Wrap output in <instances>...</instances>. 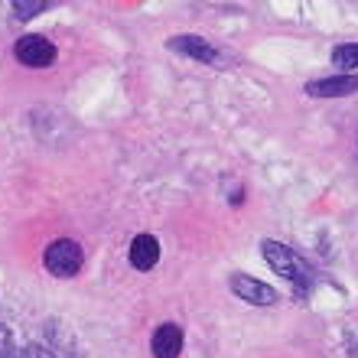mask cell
I'll list each match as a JSON object with an SVG mask.
<instances>
[{
    "mask_svg": "<svg viewBox=\"0 0 358 358\" xmlns=\"http://www.w3.org/2000/svg\"><path fill=\"white\" fill-rule=\"evenodd\" d=\"M261 248H264L267 264L280 273V277H287L300 293H306L313 283H316V271H313V267L306 264V257H300L293 248L280 245V241H264Z\"/></svg>",
    "mask_w": 358,
    "mask_h": 358,
    "instance_id": "cell-1",
    "label": "cell"
},
{
    "mask_svg": "<svg viewBox=\"0 0 358 358\" xmlns=\"http://www.w3.org/2000/svg\"><path fill=\"white\" fill-rule=\"evenodd\" d=\"M43 261H46V271L52 273V277H62V280H69V277H76V273L82 271V264H85V255H82L78 241H72V238H56V241L46 248Z\"/></svg>",
    "mask_w": 358,
    "mask_h": 358,
    "instance_id": "cell-2",
    "label": "cell"
},
{
    "mask_svg": "<svg viewBox=\"0 0 358 358\" xmlns=\"http://www.w3.org/2000/svg\"><path fill=\"white\" fill-rule=\"evenodd\" d=\"M231 293H235L238 300L255 303V306H271V303H277V290H273L271 283H261V280H255V277H248V273H235V277H231Z\"/></svg>",
    "mask_w": 358,
    "mask_h": 358,
    "instance_id": "cell-3",
    "label": "cell"
},
{
    "mask_svg": "<svg viewBox=\"0 0 358 358\" xmlns=\"http://www.w3.org/2000/svg\"><path fill=\"white\" fill-rule=\"evenodd\" d=\"M13 52H17V59L29 69H43L56 59V46H52L46 36H23Z\"/></svg>",
    "mask_w": 358,
    "mask_h": 358,
    "instance_id": "cell-4",
    "label": "cell"
},
{
    "mask_svg": "<svg viewBox=\"0 0 358 358\" xmlns=\"http://www.w3.org/2000/svg\"><path fill=\"white\" fill-rule=\"evenodd\" d=\"M358 92V78L355 76H332V78H316L306 85V94L313 98H342V94Z\"/></svg>",
    "mask_w": 358,
    "mask_h": 358,
    "instance_id": "cell-5",
    "label": "cell"
},
{
    "mask_svg": "<svg viewBox=\"0 0 358 358\" xmlns=\"http://www.w3.org/2000/svg\"><path fill=\"white\" fill-rule=\"evenodd\" d=\"M166 46H170L173 52H182V56H189V59H199V62H218L215 46L206 43L202 36H173Z\"/></svg>",
    "mask_w": 358,
    "mask_h": 358,
    "instance_id": "cell-6",
    "label": "cell"
},
{
    "mask_svg": "<svg viewBox=\"0 0 358 358\" xmlns=\"http://www.w3.org/2000/svg\"><path fill=\"white\" fill-rule=\"evenodd\" d=\"M182 352V326L176 322H163L153 332V355L157 358H176Z\"/></svg>",
    "mask_w": 358,
    "mask_h": 358,
    "instance_id": "cell-7",
    "label": "cell"
},
{
    "mask_svg": "<svg viewBox=\"0 0 358 358\" xmlns=\"http://www.w3.org/2000/svg\"><path fill=\"white\" fill-rule=\"evenodd\" d=\"M160 261V241L153 235H137L131 241V264L137 271H150Z\"/></svg>",
    "mask_w": 358,
    "mask_h": 358,
    "instance_id": "cell-8",
    "label": "cell"
},
{
    "mask_svg": "<svg viewBox=\"0 0 358 358\" xmlns=\"http://www.w3.org/2000/svg\"><path fill=\"white\" fill-rule=\"evenodd\" d=\"M332 62L339 69H358V43H345L332 52Z\"/></svg>",
    "mask_w": 358,
    "mask_h": 358,
    "instance_id": "cell-9",
    "label": "cell"
},
{
    "mask_svg": "<svg viewBox=\"0 0 358 358\" xmlns=\"http://www.w3.org/2000/svg\"><path fill=\"white\" fill-rule=\"evenodd\" d=\"M43 10H46L43 0H17V3H13L17 20H29V17H36V13H43Z\"/></svg>",
    "mask_w": 358,
    "mask_h": 358,
    "instance_id": "cell-10",
    "label": "cell"
},
{
    "mask_svg": "<svg viewBox=\"0 0 358 358\" xmlns=\"http://www.w3.org/2000/svg\"><path fill=\"white\" fill-rule=\"evenodd\" d=\"M0 358H17V349H13V336L10 329L0 322Z\"/></svg>",
    "mask_w": 358,
    "mask_h": 358,
    "instance_id": "cell-11",
    "label": "cell"
},
{
    "mask_svg": "<svg viewBox=\"0 0 358 358\" xmlns=\"http://www.w3.org/2000/svg\"><path fill=\"white\" fill-rule=\"evenodd\" d=\"M17 358H56L49 349H43V345H27L23 352H17Z\"/></svg>",
    "mask_w": 358,
    "mask_h": 358,
    "instance_id": "cell-12",
    "label": "cell"
}]
</instances>
